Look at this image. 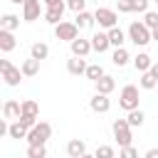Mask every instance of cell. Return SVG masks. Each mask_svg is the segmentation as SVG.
<instances>
[{
	"instance_id": "obj_1",
	"label": "cell",
	"mask_w": 158,
	"mask_h": 158,
	"mask_svg": "<svg viewBox=\"0 0 158 158\" xmlns=\"http://www.w3.org/2000/svg\"><path fill=\"white\" fill-rule=\"evenodd\" d=\"M49 136H52V126L47 121H37V126L27 131V143L30 146H40V143H47Z\"/></svg>"
},
{
	"instance_id": "obj_34",
	"label": "cell",
	"mask_w": 158,
	"mask_h": 158,
	"mask_svg": "<svg viewBox=\"0 0 158 158\" xmlns=\"http://www.w3.org/2000/svg\"><path fill=\"white\" fill-rule=\"evenodd\" d=\"M67 7H69V10H74V12H84L86 0H67Z\"/></svg>"
},
{
	"instance_id": "obj_39",
	"label": "cell",
	"mask_w": 158,
	"mask_h": 158,
	"mask_svg": "<svg viewBox=\"0 0 158 158\" xmlns=\"http://www.w3.org/2000/svg\"><path fill=\"white\" fill-rule=\"evenodd\" d=\"M146 158H158V148H148L146 151Z\"/></svg>"
},
{
	"instance_id": "obj_37",
	"label": "cell",
	"mask_w": 158,
	"mask_h": 158,
	"mask_svg": "<svg viewBox=\"0 0 158 158\" xmlns=\"http://www.w3.org/2000/svg\"><path fill=\"white\" fill-rule=\"evenodd\" d=\"M148 10V0H133V12H146Z\"/></svg>"
},
{
	"instance_id": "obj_27",
	"label": "cell",
	"mask_w": 158,
	"mask_h": 158,
	"mask_svg": "<svg viewBox=\"0 0 158 158\" xmlns=\"http://www.w3.org/2000/svg\"><path fill=\"white\" fill-rule=\"evenodd\" d=\"M101 77H104V69H101V64H89V67H86V79L96 81V79H101Z\"/></svg>"
},
{
	"instance_id": "obj_8",
	"label": "cell",
	"mask_w": 158,
	"mask_h": 158,
	"mask_svg": "<svg viewBox=\"0 0 158 158\" xmlns=\"http://www.w3.org/2000/svg\"><path fill=\"white\" fill-rule=\"evenodd\" d=\"M89 106H91V111H96V114H106L109 106H111L109 94H99V91H96V94L89 99Z\"/></svg>"
},
{
	"instance_id": "obj_7",
	"label": "cell",
	"mask_w": 158,
	"mask_h": 158,
	"mask_svg": "<svg viewBox=\"0 0 158 158\" xmlns=\"http://www.w3.org/2000/svg\"><path fill=\"white\" fill-rule=\"evenodd\" d=\"M94 17H96V22H99V27H106V30H111V27H116V12L111 10V7H96V12H94Z\"/></svg>"
},
{
	"instance_id": "obj_2",
	"label": "cell",
	"mask_w": 158,
	"mask_h": 158,
	"mask_svg": "<svg viewBox=\"0 0 158 158\" xmlns=\"http://www.w3.org/2000/svg\"><path fill=\"white\" fill-rule=\"evenodd\" d=\"M128 40H131L136 47H143V44H148L153 37H151V30H148L143 22H131V27H128Z\"/></svg>"
},
{
	"instance_id": "obj_40",
	"label": "cell",
	"mask_w": 158,
	"mask_h": 158,
	"mask_svg": "<svg viewBox=\"0 0 158 158\" xmlns=\"http://www.w3.org/2000/svg\"><path fill=\"white\" fill-rule=\"evenodd\" d=\"M148 72H151V74H153V77H156V79H158V62H153V67H151V69H148Z\"/></svg>"
},
{
	"instance_id": "obj_30",
	"label": "cell",
	"mask_w": 158,
	"mask_h": 158,
	"mask_svg": "<svg viewBox=\"0 0 158 158\" xmlns=\"http://www.w3.org/2000/svg\"><path fill=\"white\" fill-rule=\"evenodd\" d=\"M22 114H30V116H37V114H40V106H37V101H32V99H27V101H22Z\"/></svg>"
},
{
	"instance_id": "obj_14",
	"label": "cell",
	"mask_w": 158,
	"mask_h": 158,
	"mask_svg": "<svg viewBox=\"0 0 158 158\" xmlns=\"http://www.w3.org/2000/svg\"><path fill=\"white\" fill-rule=\"evenodd\" d=\"M67 69H69V74H74V77L86 74V62H84V57H72V59H67Z\"/></svg>"
},
{
	"instance_id": "obj_17",
	"label": "cell",
	"mask_w": 158,
	"mask_h": 158,
	"mask_svg": "<svg viewBox=\"0 0 158 158\" xmlns=\"http://www.w3.org/2000/svg\"><path fill=\"white\" fill-rule=\"evenodd\" d=\"M62 15H64V5H59V7H47V10H44V20H47L49 25H59V22H62Z\"/></svg>"
},
{
	"instance_id": "obj_11",
	"label": "cell",
	"mask_w": 158,
	"mask_h": 158,
	"mask_svg": "<svg viewBox=\"0 0 158 158\" xmlns=\"http://www.w3.org/2000/svg\"><path fill=\"white\" fill-rule=\"evenodd\" d=\"M91 47H94V52H106L109 47H111V40H109V32H96L94 37H91Z\"/></svg>"
},
{
	"instance_id": "obj_32",
	"label": "cell",
	"mask_w": 158,
	"mask_h": 158,
	"mask_svg": "<svg viewBox=\"0 0 158 158\" xmlns=\"http://www.w3.org/2000/svg\"><path fill=\"white\" fill-rule=\"evenodd\" d=\"M143 25H146L148 30H156V27H158V12H146Z\"/></svg>"
},
{
	"instance_id": "obj_20",
	"label": "cell",
	"mask_w": 158,
	"mask_h": 158,
	"mask_svg": "<svg viewBox=\"0 0 158 158\" xmlns=\"http://www.w3.org/2000/svg\"><path fill=\"white\" fill-rule=\"evenodd\" d=\"M47 54H49V47L44 44V42H35L32 44V49H30V57H35V59H47Z\"/></svg>"
},
{
	"instance_id": "obj_15",
	"label": "cell",
	"mask_w": 158,
	"mask_h": 158,
	"mask_svg": "<svg viewBox=\"0 0 158 158\" xmlns=\"http://www.w3.org/2000/svg\"><path fill=\"white\" fill-rule=\"evenodd\" d=\"M67 153H69V158H81V156L86 153V146H84V141H79V138H72V141L67 143Z\"/></svg>"
},
{
	"instance_id": "obj_28",
	"label": "cell",
	"mask_w": 158,
	"mask_h": 158,
	"mask_svg": "<svg viewBox=\"0 0 158 158\" xmlns=\"http://www.w3.org/2000/svg\"><path fill=\"white\" fill-rule=\"evenodd\" d=\"M44 156H47L44 143H40V146H30V148H27V158H44Z\"/></svg>"
},
{
	"instance_id": "obj_29",
	"label": "cell",
	"mask_w": 158,
	"mask_h": 158,
	"mask_svg": "<svg viewBox=\"0 0 158 158\" xmlns=\"http://www.w3.org/2000/svg\"><path fill=\"white\" fill-rule=\"evenodd\" d=\"M156 84H158V79H156L151 72H143V74H141V86H143V89H153Z\"/></svg>"
},
{
	"instance_id": "obj_35",
	"label": "cell",
	"mask_w": 158,
	"mask_h": 158,
	"mask_svg": "<svg viewBox=\"0 0 158 158\" xmlns=\"http://www.w3.org/2000/svg\"><path fill=\"white\" fill-rule=\"evenodd\" d=\"M118 158H138V151H136L133 146H123V148L118 151Z\"/></svg>"
},
{
	"instance_id": "obj_22",
	"label": "cell",
	"mask_w": 158,
	"mask_h": 158,
	"mask_svg": "<svg viewBox=\"0 0 158 158\" xmlns=\"http://www.w3.org/2000/svg\"><path fill=\"white\" fill-rule=\"evenodd\" d=\"M27 131H30V128H25L20 121H15V123L7 126V136H10V138H27Z\"/></svg>"
},
{
	"instance_id": "obj_5",
	"label": "cell",
	"mask_w": 158,
	"mask_h": 158,
	"mask_svg": "<svg viewBox=\"0 0 158 158\" xmlns=\"http://www.w3.org/2000/svg\"><path fill=\"white\" fill-rule=\"evenodd\" d=\"M0 74H2V79H5V84H7V86H17V84H20V79L25 77V74H22V69L12 67L7 59H0Z\"/></svg>"
},
{
	"instance_id": "obj_36",
	"label": "cell",
	"mask_w": 158,
	"mask_h": 158,
	"mask_svg": "<svg viewBox=\"0 0 158 158\" xmlns=\"http://www.w3.org/2000/svg\"><path fill=\"white\" fill-rule=\"evenodd\" d=\"M118 12H133V0H116Z\"/></svg>"
},
{
	"instance_id": "obj_33",
	"label": "cell",
	"mask_w": 158,
	"mask_h": 158,
	"mask_svg": "<svg viewBox=\"0 0 158 158\" xmlns=\"http://www.w3.org/2000/svg\"><path fill=\"white\" fill-rule=\"evenodd\" d=\"M94 156H96V158H116V153H114V148H111V146H99Z\"/></svg>"
},
{
	"instance_id": "obj_4",
	"label": "cell",
	"mask_w": 158,
	"mask_h": 158,
	"mask_svg": "<svg viewBox=\"0 0 158 158\" xmlns=\"http://www.w3.org/2000/svg\"><path fill=\"white\" fill-rule=\"evenodd\" d=\"M111 128H114V138L118 141L121 148H123V146H131V138H133V136H131V123H128L126 118H116Z\"/></svg>"
},
{
	"instance_id": "obj_42",
	"label": "cell",
	"mask_w": 158,
	"mask_h": 158,
	"mask_svg": "<svg viewBox=\"0 0 158 158\" xmlns=\"http://www.w3.org/2000/svg\"><path fill=\"white\" fill-rule=\"evenodd\" d=\"M81 158H96V156H89V153H84V156H81Z\"/></svg>"
},
{
	"instance_id": "obj_26",
	"label": "cell",
	"mask_w": 158,
	"mask_h": 158,
	"mask_svg": "<svg viewBox=\"0 0 158 158\" xmlns=\"http://www.w3.org/2000/svg\"><path fill=\"white\" fill-rule=\"evenodd\" d=\"M143 118H146V116H143V111H141V109H133V111H128V116H126V121L131 123V128L141 126V123H143Z\"/></svg>"
},
{
	"instance_id": "obj_16",
	"label": "cell",
	"mask_w": 158,
	"mask_h": 158,
	"mask_svg": "<svg viewBox=\"0 0 158 158\" xmlns=\"http://www.w3.org/2000/svg\"><path fill=\"white\" fill-rule=\"evenodd\" d=\"M94 84H96V91H99V94H111V91H114V86H116L114 77H109V74H104V77H101V79H96Z\"/></svg>"
},
{
	"instance_id": "obj_45",
	"label": "cell",
	"mask_w": 158,
	"mask_h": 158,
	"mask_svg": "<svg viewBox=\"0 0 158 158\" xmlns=\"http://www.w3.org/2000/svg\"><path fill=\"white\" fill-rule=\"evenodd\" d=\"M156 2H158V0H156Z\"/></svg>"
},
{
	"instance_id": "obj_3",
	"label": "cell",
	"mask_w": 158,
	"mask_h": 158,
	"mask_svg": "<svg viewBox=\"0 0 158 158\" xmlns=\"http://www.w3.org/2000/svg\"><path fill=\"white\" fill-rule=\"evenodd\" d=\"M118 106H121L123 111H133V109H138V86H133V84H126V86L121 89Z\"/></svg>"
},
{
	"instance_id": "obj_41",
	"label": "cell",
	"mask_w": 158,
	"mask_h": 158,
	"mask_svg": "<svg viewBox=\"0 0 158 158\" xmlns=\"http://www.w3.org/2000/svg\"><path fill=\"white\" fill-rule=\"evenodd\" d=\"M151 37H153V40L158 42V27H156V30H151Z\"/></svg>"
},
{
	"instance_id": "obj_38",
	"label": "cell",
	"mask_w": 158,
	"mask_h": 158,
	"mask_svg": "<svg viewBox=\"0 0 158 158\" xmlns=\"http://www.w3.org/2000/svg\"><path fill=\"white\" fill-rule=\"evenodd\" d=\"M42 2H44L47 7H59V5H64L62 0H42Z\"/></svg>"
},
{
	"instance_id": "obj_13",
	"label": "cell",
	"mask_w": 158,
	"mask_h": 158,
	"mask_svg": "<svg viewBox=\"0 0 158 158\" xmlns=\"http://www.w3.org/2000/svg\"><path fill=\"white\" fill-rule=\"evenodd\" d=\"M15 47H17L15 35H12L10 30H0V49H2V52H12Z\"/></svg>"
},
{
	"instance_id": "obj_18",
	"label": "cell",
	"mask_w": 158,
	"mask_h": 158,
	"mask_svg": "<svg viewBox=\"0 0 158 158\" xmlns=\"http://www.w3.org/2000/svg\"><path fill=\"white\" fill-rule=\"evenodd\" d=\"M94 22H96V17H94L91 12H86V10H84V12H77V20H74V25H77L79 30H86V27H91Z\"/></svg>"
},
{
	"instance_id": "obj_6",
	"label": "cell",
	"mask_w": 158,
	"mask_h": 158,
	"mask_svg": "<svg viewBox=\"0 0 158 158\" xmlns=\"http://www.w3.org/2000/svg\"><path fill=\"white\" fill-rule=\"evenodd\" d=\"M54 35H57V40H67V42H72V40H77L79 37V27L74 25V22H59V25H54Z\"/></svg>"
},
{
	"instance_id": "obj_23",
	"label": "cell",
	"mask_w": 158,
	"mask_h": 158,
	"mask_svg": "<svg viewBox=\"0 0 158 158\" xmlns=\"http://www.w3.org/2000/svg\"><path fill=\"white\" fill-rule=\"evenodd\" d=\"M20 25V17L17 15H12V12H7V15H2V20H0V30H15Z\"/></svg>"
},
{
	"instance_id": "obj_19",
	"label": "cell",
	"mask_w": 158,
	"mask_h": 158,
	"mask_svg": "<svg viewBox=\"0 0 158 158\" xmlns=\"http://www.w3.org/2000/svg\"><path fill=\"white\" fill-rule=\"evenodd\" d=\"M20 69H22V74H25V77H35V74L40 72V59L30 57V59H25V62H22V67H20Z\"/></svg>"
},
{
	"instance_id": "obj_31",
	"label": "cell",
	"mask_w": 158,
	"mask_h": 158,
	"mask_svg": "<svg viewBox=\"0 0 158 158\" xmlns=\"http://www.w3.org/2000/svg\"><path fill=\"white\" fill-rule=\"evenodd\" d=\"M25 128H35L37 126V116H30V114H20V118H17Z\"/></svg>"
},
{
	"instance_id": "obj_21",
	"label": "cell",
	"mask_w": 158,
	"mask_h": 158,
	"mask_svg": "<svg viewBox=\"0 0 158 158\" xmlns=\"http://www.w3.org/2000/svg\"><path fill=\"white\" fill-rule=\"evenodd\" d=\"M133 64H136V69L143 74V72H148L151 67H153V62H151V57L146 54V52H141V54H136V59H133Z\"/></svg>"
},
{
	"instance_id": "obj_43",
	"label": "cell",
	"mask_w": 158,
	"mask_h": 158,
	"mask_svg": "<svg viewBox=\"0 0 158 158\" xmlns=\"http://www.w3.org/2000/svg\"><path fill=\"white\" fill-rule=\"evenodd\" d=\"M10 2H15V5H20V2H25V0H10Z\"/></svg>"
},
{
	"instance_id": "obj_9",
	"label": "cell",
	"mask_w": 158,
	"mask_h": 158,
	"mask_svg": "<svg viewBox=\"0 0 158 158\" xmlns=\"http://www.w3.org/2000/svg\"><path fill=\"white\" fill-rule=\"evenodd\" d=\"M22 20H27V22L40 20V0H25L22 2Z\"/></svg>"
},
{
	"instance_id": "obj_10",
	"label": "cell",
	"mask_w": 158,
	"mask_h": 158,
	"mask_svg": "<svg viewBox=\"0 0 158 158\" xmlns=\"http://www.w3.org/2000/svg\"><path fill=\"white\" fill-rule=\"evenodd\" d=\"M72 44V54L74 57H86L94 47H91V40H84V37H77V40H72L69 42Z\"/></svg>"
},
{
	"instance_id": "obj_25",
	"label": "cell",
	"mask_w": 158,
	"mask_h": 158,
	"mask_svg": "<svg viewBox=\"0 0 158 158\" xmlns=\"http://www.w3.org/2000/svg\"><path fill=\"white\" fill-rule=\"evenodd\" d=\"M128 59H131V57H128V52H126L123 47H116V49H114V57H111V62H114L116 67H123Z\"/></svg>"
},
{
	"instance_id": "obj_12",
	"label": "cell",
	"mask_w": 158,
	"mask_h": 158,
	"mask_svg": "<svg viewBox=\"0 0 158 158\" xmlns=\"http://www.w3.org/2000/svg\"><path fill=\"white\" fill-rule=\"evenodd\" d=\"M20 114H22V104L20 101H15V99H7L5 101V106H2V116L5 118H20Z\"/></svg>"
},
{
	"instance_id": "obj_24",
	"label": "cell",
	"mask_w": 158,
	"mask_h": 158,
	"mask_svg": "<svg viewBox=\"0 0 158 158\" xmlns=\"http://www.w3.org/2000/svg\"><path fill=\"white\" fill-rule=\"evenodd\" d=\"M109 40H111V47H123V42H126V37H123V32L118 27L109 30Z\"/></svg>"
},
{
	"instance_id": "obj_44",
	"label": "cell",
	"mask_w": 158,
	"mask_h": 158,
	"mask_svg": "<svg viewBox=\"0 0 158 158\" xmlns=\"http://www.w3.org/2000/svg\"><path fill=\"white\" fill-rule=\"evenodd\" d=\"M94 2H99V0H94Z\"/></svg>"
}]
</instances>
